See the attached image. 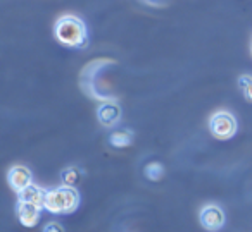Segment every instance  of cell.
Segmentation results:
<instances>
[{
    "label": "cell",
    "mask_w": 252,
    "mask_h": 232,
    "mask_svg": "<svg viewBox=\"0 0 252 232\" xmlns=\"http://www.w3.org/2000/svg\"><path fill=\"white\" fill-rule=\"evenodd\" d=\"M238 88H240V91H242V95H244L245 100L252 103V76L244 74V76L238 77Z\"/></svg>",
    "instance_id": "12"
},
{
    "label": "cell",
    "mask_w": 252,
    "mask_h": 232,
    "mask_svg": "<svg viewBox=\"0 0 252 232\" xmlns=\"http://www.w3.org/2000/svg\"><path fill=\"white\" fill-rule=\"evenodd\" d=\"M237 119L230 112H216L209 119V131L218 139H230L237 134Z\"/></svg>",
    "instance_id": "3"
},
{
    "label": "cell",
    "mask_w": 252,
    "mask_h": 232,
    "mask_svg": "<svg viewBox=\"0 0 252 232\" xmlns=\"http://www.w3.org/2000/svg\"><path fill=\"white\" fill-rule=\"evenodd\" d=\"M7 182H9V187H11L14 193H21L25 191L28 186L33 184V174L28 167L25 165H14L9 169L7 172Z\"/></svg>",
    "instance_id": "5"
},
{
    "label": "cell",
    "mask_w": 252,
    "mask_h": 232,
    "mask_svg": "<svg viewBox=\"0 0 252 232\" xmlns=\"http://www.w3.org/2000/svg\"><path fill=\"white\" fill-rule=\"evenodd\" d=\"M40 215H42V208L32 203H25V201H18L16 205V217L25 227H35L40 222Z\"/></svg>",
    "instance_id": "7"
},
{
    "label": "cell",
    "mask_w": 252,
    "mask_h": 232,
    "mask_svg": "<svg viewBox=\"0 0 252 232\" xmlns=\"http://www.w3.org/2000/svg\"><path fill=\"white\" fill-rule=\"evenodd\" d=\"M199 222L207 232H218L224 227L226 215H224L223 208L218 205H206L199 213Z\"/></svg>",
    "instance_id": "4"
},
{
    "label": "cell",
    "mask_w": 252,
    "mask_h": 232,
    "mask_svg": "<svg viewBox=\"0 0 252 232\" xmlns=\"http://www.w3.org/2000/svg\"><path fill=\"white\" fill-rule=\"evenodd\" d=\"M121 107L116 102L107 100L102 102L97 108V119L104 128H114L121 121Z\"/></svg>",
    "instance_id": "6"
},
{
    "label": "cell",
    "mask_w": 252,
    "mask_h": 232,
    "mask_svg": "<svg viewBox=\"0 0 252 232\" xmlns=\"http://www.w3.org/2000/svg\"><path fill=\"white\" fill-rule=\"evenodd\" d=\"M145 177L149 180H161L162 176H164V165L159 162H152L145 165Z\"/></svg>",
    "instance_id": "11"
},
{
    "label": "cell",
    "mask_w": 252,
    "mask_h": 232,
    "mask_svg": "<svg viewBox=\"0 0 252 232\" xmlns=\"http://www.w3.org/2000/svg\"><path fill=\"white\" fill-rule=\"evenodd\" d=\"M42 232H64V227L57 222H49V224L43 227Z\"/></svg>",
    "instance_id": "13"
},
{
    "label": "cell",
    "mask_w": 252,
    "mask_h": 232,
    "mask_svg": "<svg viewBox=\"0 0 252 232\" xmlns=\"http://www.w3.org/2000/svg\"><path fill=\"white\" fill-rule=\"evenodd\" d=\"M109 143H111V146H114V148H126V146H130L131 143H133V132L126 131V129L114 131L109 136Z\"/></svg>",
    "instance_id": "10"
},
{
    "label": "cell",
    "mask_w": 252,
    "mask_h": 232,
    "mask_svg": "<svg viewBox=\"0 0 252 232\" xmlns=\"http://www.w3.org/2000/svg\"><path fill=\"white\" fill-rule=\"evenodd\" d=\"M251 52H252V47H251Z\"/></svg>",
    "instance_id": "14"
},
{
    "label": "cell",
    "mask_w": 252,
    "mask_h": 232,
    "mask_svg": "<svg viewBox=\"0 0 252 232\" xmlns=\"http://www.w3.org/2000/svg\"><path fill=\"white\" fill-rule=\"evenodd\" d=\"M80 206V193L76 187L59 186L54 189H47L43 210L54 215H69Z\"/></svg>",
    "instance_id": "2"
},
{
    "label": "cell",
    "mask_w": 252,
    "mask_h": 232,
    "mask_svg": "<svg viewBox=\"0 0 252 232\" xmlns=\"http://www.w3.org/2000/svg\"><path fill=\"white\" fill-rule=\"evenodd\" d=\"M45 196H47V189L36 186V184H32L28 186L25 191L18 194V201H25V203H32L36 205L43 210V205H45Z\"/></svg>",
    "instance_id": "8"
},
{
    "label": "cell",
    "mask_w": 252,
    "mask_h": 232,
    "mask_svg": "<svg viewBox=\"0 0 252 232\" xmlns=\"http://www.w3.org/2000/svg\"><path fill=\"white\" fill-rule=\"evenodd\" d=\"M61 182L63 186L67 187H76L78 184L83 179V172H81L78 167H66V169L61 170Z\"/></svg>",
    "instance_id": "9"
},
{
    "label": "cell",
    "mask_w": 252,
    "mask_h": 232,
    "mask_svg": "<svg viewBox=\"0 0 252 232\" xmlns=\"http://www.w3.org/2000/svg\"><path fill=\"white\" fill-rule=\"evenodd\" d=\"M54 36L64 47L69 49H87L88 47V29L83 19L76 16H63L57 19L54 26Z\"/></svg>",
    "instance_id": "1"
}]
</instances>
